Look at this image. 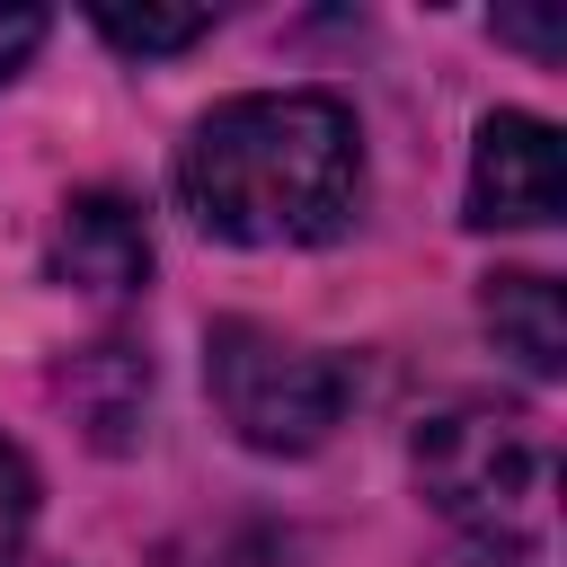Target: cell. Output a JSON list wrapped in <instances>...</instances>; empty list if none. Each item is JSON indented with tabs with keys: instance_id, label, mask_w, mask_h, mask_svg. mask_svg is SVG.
<instances>
[{
	"instance_id": "obj_2",
	"label": "cell",
	"mask_w": 567,
	"mask_h": 567,
	"mask_svg": "<svg viewBox=\"0 0 567 567\" xmlns=\"http://www.w3.org/2000/svg\"><path fill=\"white\" fill-rule=\"evenodd\" d=\"M416 487L505 558H540L549 532V443L505 408H443L416 425Z\"/></svg>"
},
{
	"instance_id": "obj_6",
	"label": "cell",
	"mask_w": 567,
	"mask_h": 567,
	"mask_svg": "<svg viewBox=\"0 0 567 567\" xmlns=\"http://www.w3.org/2000/svg\"><path fill=\"white\" fill-rule=\"evenodd\" d=\"M478 310H487V337L532 372V381H558V363H567V328H558V284L549 275H487V292H478Z\"/></svg>"
},
{
	"instance_id": "obj_11",
	"label": "cell",
	"mask_w": 567,
	"mask_h": 567,
	"mask_svg": "<svg viewBox=\"0 0 567 567\" xmlns=\"http://www.w3.org/2000/svg\"><path fill=\"white\" fill-rule=\"evenodd\" d=\"M496 35L523 44V53H540V62H558V18H496Z\"/></svg>"
},
{
	"instance_id": "obj_7",
	"label": "cell",
	"mask_w": 567,
	"mask_h": 567,
	"mask_svg": "<svg viewBox=\"0 0 567 567\" xmlns=\"http://www.w3.org/2000/svg\"><path fill=\"white\" fill-rule=\"evenodd\" d=\"M89 27L115 44V53H186L195 35H213V9H89Z\"/></svg>"
},
{
	"instance_id": "obj_3",
	"label": "cell",
	"mask_w": 567,
	"mask_h": 567,
	"mask_svg": "<svg viewBox=\"0 0 567 567\" xmlns=\"http://www.w3.org/2000/svg\"><path fill=\"white\" fill-rule=\"evenodd\" d=\"M204 381H213L221 425L248 452H319L346 416V390H354V372L337 354L292 346L284 328H257V319H213Z\"/></svg>"
},
{
	"instance_id": "obj_4",
	"label": "cell",
	"mask_w": 567,
	"mask_h": 567,
	"mask_svg": "<svg viewBox=\"0 0 567 567\" xmlns=\"http://www.w3.org/2000/svg\"><path fill=\"white\" fill-rule=\"evenodd\" d=\"M558 195H567L558 133L523 106H496L478 124V151H470V221L478 230H549Z\"/></svg>"
},
{
	"instance_id": "obj_9",
	"label": "cell",
	"mask_w": 567,
	"mask_h": 567,
	"mask_svg": "<svg viewBox=\"0 0 567 567\" xmlns=\"http://www.w3.org/2000/svg\"><path fill=\"white\" fill-rule=\"evenodd\" d=\"M27 523H35V470L18 443H0V549H18Z\"/></svg>"
},
{
	"instance_id": "obj_10",
	"label": "cell",
	"mask_w": 567,
	"mask_h": 567,
	"mask_svg": "<svg viewBox=\"0 0 567 567\" xmlns=\"http://www.w3.org/2000/svg\"><path fill=\"white\" fill-rule=\"evenodd\" d=\"M35 44H44V9H0V80H18Z\"/></svg>"
},
{
	"instance_id": "obj_1",
	"label": "cell",
	"mask_w": 567,
	"mask_h": 567,
	"mask_svg": "<svg viewBox=\"0 0 567 567\" xmlns=\"http://www.w3.org/2000/svg\"><path fill=\"white\" fill-rule=\"evenodd\" d=\"M177 204L230 248H319L346 239L363 204V133L328 89L221 97L177 151Z\"/></svg>"
},
{
	"instance_id": "obj_12",
	"label": "cell",
	"mask_w": 567,
	"mask_h": 567,
	"mask_svg": "<svg viewBox=\"0 0 567 567\" xmlns=\"http://www.w3.org/2000/svg\"><path fill=\"white\" fill-rule=\"evenodd\" d=\"M0 567H62V558H27V549H0Z\"/></svg>"
},
{
	"instance_id": "obj_8",
	"label": "cell",
	"mask_w": 567,
	"mask_h": 567,
	"mask_svg": "<svg viewBox=\"0 0 567 567\" xmlns=\"http://www.w3.org/2000/svg\"><path fill=\"white\" fill-rule=\"evenodd\" d=\"M204 567H301V549L284 540V532H266V523H239V532H221L213 540V558Z\"/></svg>"
},
{
	"instance_id": "obj_5",
	"label": "cell",
	"mask_w": 567,
	"mask_h": 567,
	"mask_svg": "<svg viewBox=\"0 0 567 567\" xmlns=\"http://www.w3.org/2000/svg\"><path fill=\"white\" fill-rule=\"evenodd\" d=\"M53 275L80 284V292H106V301L142 292L151 284V221H142V204H124L106 186L71 195L62 221H53Z\"/></svg>"
}]
</instances>
